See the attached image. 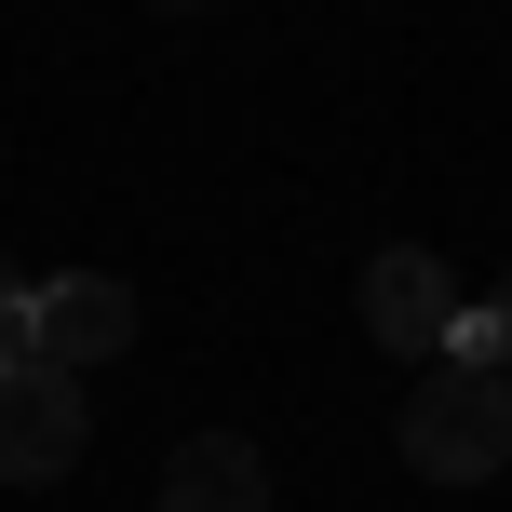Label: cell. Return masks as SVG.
<instances>
[{
  "label": "cell",
  "instance_id": "6da1fadb",
  "mask_svg": "<svg viewBox=\"0 0 512 512\" xmlns=\"http://www.w3.org/2000/svg\"><path fill=\"white\" fill-rule=\"evenodd\" d=\"M391 445H405L418 486H486V472H512V378H486V364H432L418 405L391 418Z\"/></svg>",
  "mask_w": 512,
  "mask_h": 512
},
{
  "label": "cell",
  "instance_id": "7a4b0ae2",
  "mask_svg": "<svg viewBox=\"0 0 512 512\" xmlns=\"http://www.w3.org/2000/svg\"><path fill=\"white\" fill-rule=\"evenodd\" d=\"M27 351L68 364V378L122 364V351H135V283H108V270H54V283H27Z\"/></svg>",
  "mask_w": 512,
  "mask_h": 512
},
{
  "label": "cell",
  "instance_id": "3957f363",
  "mask_svg": "<svg viewBox=\"0 0 512 512\" xmlns=\"http://www.w3.org/2000/svg\"><path fill=\"white\" fill-rule=\"evenodd\" d=\"M81 378L68 364H0V486H54L81 459Z\"/></svg>",
  "mask_w": 512,
  "mask_h": 512
},
{
  "label": "cell",
  "instance_id": "277c9868",
  "mask_svg": "<svg viewBox=\"0 0 512 512\" xmlns=\"http://www.w3.org/2000/svg\"><path fill=\"white\" fill-rule=\"evenodd\" d=\"M445 324H459V283H445L432 243H378V256H364V337H378V351L432 364Z\"/></svg>",
  "mask_w": 512,
  "mask_h": 512
},
{
  "label": "cell",
  "instance_id": "5b68a950",
  "mask_svg": "<svg viewBox=\"0 0 512 512\" xmlns=\"http://www.w3.org/2000/svg\"><path fill=\"white\" fill-rule=\"evenodd\" d=\"M149 512H270V459H256L243 432H189L176 459H162Z\"/></svg>",
  "mask_w": 512,
  "mask_h": 512
},
{
  "label": "cell",
  "instance_id": "8992f818",
  "mask_svg": "<svg viewBox=\"0 0 512 512\" xmlns=\"http://www.w3.org/2000/svg\"><path fill=\"white\" fill-rule=\"evenodd\" d=\"M0 364H41V351H27V310H14V324H0Z\"/></svg>",
  "mask_w": 512,
  "mask_h": 512
},
{
  "label": "cell",
  "instance_id": "52a82bcc",
  "mask_svg": "<svg viewBox=\"0 0 512 512\" xmlns=\"http://www.w3.org/2000/svg\"><path fill=\"white\" fill-rule=\"evenodd\" d=\"M14 310H27V283H14V256H0V324H14Z\"/></svg>",
  "mask_w": 512,
  "mask_h": 512
},
{
  "label": "cell",
  "instance_id": "ba28073f",
  "mask_svg": "<svg viewBox=\"0 0 512 512\" xmlns=\"http://www.w3.org/2000/svg\"><path fill=\"white\" fill-rule=\"evenodd\" d=\"M486 324H499V351H512V283H499V297H486Z\"/></svg>",
  "mask_w": 512,
  "mask_h": 512
},
{
  "label": "cell",
  "instance_id": "9c48e42d",
  "mask_svg": "<svg viewBox=\"0 0 512 512\" xmlns=\"http://www.w3.org/2000/svg\"><path fill=\"white\" fill-rule=\"evenodd\" d=\"M176 14H189V0H176Z\"/></svg>",
  "mask_w": 512,
  "mask_h": 512
}]
</instances>
